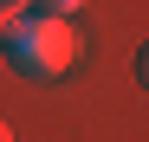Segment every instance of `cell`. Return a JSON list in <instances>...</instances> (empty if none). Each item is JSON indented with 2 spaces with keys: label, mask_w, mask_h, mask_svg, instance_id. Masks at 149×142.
I'll use <instances>...</instances> for the list:
<instances>
[{
  "label": "cell",
  "mask_w": 149,
  "mask_h": 142,
  "mask_svg": "<svg viewBox=\"0 0 149 142\" xmlns=\"http://www.w3.org/2000/svg\"><path fill=\"white\" fill-rule=\"evenodd\" d=\"M0 142H13V129H7V123H0Z\"/></svg>",
  "instance_id": "5b68a950"
},
{
  "label": "cell",
  "mask_w": 149,
  "mask_h": 142,
  "mask_svg": "<svg viewBox=\"0 0 149 142\" xmlns=\"http://www.w3.org/2000/svg\"><path fill=\"white\" fill-rule=\"evenodd\" d=\"M0 52L26 78H65L78 65V32L71 19H52V13H13L0 19Z\"/></svg>",
  "instance_id": "6da1fadb"
},
{
  "label": "cell",
  "mask_w": 149,
  "mask_h": 142,
  "mask_svg": "<svg viewBox=\"0 0 149 142\" xmlns=\"http://www.w3.org/2000/svg\"><path fill=\"white\" fill-rule=\"evenodd\" d=\"M33 0H0V19H13V13H26Z\"/></svg>",
  "instance_id": "277c9868"
},
{
  "label": "cell",
  "mask_w": 149,
  "mask_h": 142,
  "mask_svg": "<svg viewBox=\"0 0 149 142\" xmlns=\"http://www.w3.org/2000/svg\"><path fill=\"white\" fill-rule=\"evenodd\" d=\"M33 7H39V13H52V19H71L84 0H33Z\"/></svg>",
  "instance_id": "7a4b0ae2"
},
{
  "label": "cell",
  "mask_w": 149,
  "mask_h": 142,
  "mask_svg": "<svg viewBox=\"0 0 149 142\" xmlns=\"http://www.w3.org/2000/svg\"><path fill=\"white\" fill-rule=\"evenodd\" d=\"M136 78H143V90H149V39H143V52H136Z\"/></svg>",
  "instance_id": "3957f363"
}]
</instances>
